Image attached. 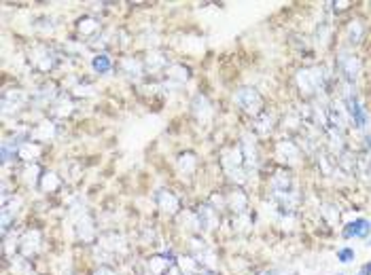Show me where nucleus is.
I'll return each instance as SVG.
<instances>
[{"instance_id": "nucleus-1", "label": "nucleus", "mask_w": 371, "mask_h": 275, "mask_svg": "<svg viewBox=\"0 0 371 275\" xmlns=\"http://www.w3.org/2000/svg\"><path fill=\"white\" fill-rule=\"evenodd\" d=\"M96 252H102V258H110L113 254H123L125 252V239L115 231L102 233Z\"/></svg>"}, {"instance_id": "nucleus-2", "label": "nucleus", "mask_w": 371, "mask_h": 275, "mask_svg": "<svg viewBox=\"0 0 371 275\" xmlns=\"http://www.w3.org/2000/svg\"><path fill=\"white\" fill-rule=\"evenodd\" d=\"M30 61L34 64V68H38L41 72H49V70L58 64V57L55 53L49 49V47H34V51L30 53Z\"/></svg>"}, {"instance_id": "nucleus-3", "label": "nucleus", "mask_w": 371, "mask_h": 275, "mask_svg": "<svg viewBox=\"0 0 371 275\" xmlns=\"http://www.w3.org/2000/svg\"><path fill=\"white\" fill-rule=\"evenodd\" d=\"M28 102V96L23 89H6L2 93V112L9 114V112H17L21 110V106Z\"/></svg>"}, {"instance_id": "nucleus-4", "label": "nucleus", "mask_w": 371, "mask_h": 275, "mask_svg": "<svg viewBox=\"0 0 371 275\" xmlns=\"http://www.w3.org/2000/svg\"><path fill=\"white\" fill-rule=\"evenodd\" d=\"M17 243H19V252L23 258L34 256L38 252V248H41V231H26Z\"/></svg>"}, {"instance_id": "nucleus-5", "label": "nucleus", "mask_w": 371, "mask_h": 275, "mask_svg": "<svg viewBox=\"0 0 371 275\" xmlns=\"http://www.w3.org/2000/svg\"><path fill=\"white\" fill-rule=\"evenodd\" d=\"M195 216H197V220H200V226H202V229L215 231L217 226H219V212H217V208L208 206V203H204V206L197 208Z\"/></svg>"}, {"instance_id": "nucleus-6", "label": "nucleus", "mask_w": 371, "mask_h": 275, "mask_svg": "<svg viewBox=\"0 0 371 275\" xmlns=\"http://www.w3.org/2000/svg\"><path fill=\"white\" fill-rule=\"evenodd\" d=\"M235 102L246 112H259V108H261V98H259V93L255 89H240L238 96H235Z\"/></svg>"}, {"instance_id": "nucleus-7", "label": "nucleus", "mask_w": 371, "mask_h": 275, "mask_svg": "<svg viewBox=\"0 0 371 275\" xmlns=\"http://www.w3.org/2000/svg\"><path fill=\"white\" fill-rule=\"evenodd\" d=\"M174 258L168 254H159V256H151L148 258V275H168V271L174 267Z\"/></svg>"}, {"instance_id": "nucleus-8", "label": "nucleus", "mask_w": 371, "mask_h": 275, "mask_svg": "<svg viewBox=\"0 0 371 275\" xmlns=\"http://www.w3.org/2000/svg\"><path fill=\"white\" fill-rule=\"evenodd\" d=\"M155 201H157V206H159V210L163 212V214H168V216H174L178 208H180V201L174 193H170V191H159L155 195Z\"/></svg>"}, {"instance_id": "nucleus-9", "label": "nucleus", "mask_w": 371, "mask_h": 275, "mask_svg": "<svg viewBox=\"0 0 371 275\" xmlns=\"http://www.w3.org/2000/svg\"><path fill=\"white\" fill-rule=\"evenodd\" d=\"M41 153H43V146H41V142H23V144H19L17 146V157L21 161H26V163H32V161H36L38 157H41Z\"/></svg>"}, {"instance_id": "nucleus-10", "label": "nucleus", "mask_w": 371, "mask_h": 275, "mask_svg": "<svg viewBox=\"0 0 371 275\" xmlns=\"http://www.w3.org/2000/svg\"><path fill=\"white\" fill-rule=\"evenodd\" d=\"M76 231H78V239L83 241H91L96 237V229H93V220L87 212H83L81 218L76 220Z\"/></svg>"}, {"instance_id": "nucleus-11", "label": "nucleus", "mask_w": 371, "mask_h": 275, "mask_svg": "<svg viewBox=\"0 0 371 275\" xmlns=\"http://www.w3.org/2000/svg\"><path fill=\"white\" fill-rule=\"evenodd\" d=\"M369 231H371L369 220L359 218V220H354V222H350L348 226H346L344 235H346V237H367Z\"/></svg>"}, {"instance_id": "nucleus-12", "label": "nucleus", "mask_w": 371, "mask_h": 275, "mask_svg": "<svg viewBox=\"0 0 371 275\" xmlns=\"http://www.w3.org/2000/svg\"><path fill=\"white\" fill-rule=\"evenodd\" d=\"M73 108H74V104H73V100H70L66 93H62V96L58 98L53 102V106H51V116H68L70 112H73Z\"/></svg>"}, {"instance_id": "nucleus-13", "label": "nucleus", "mask_w": 371, "mask_h": 275, "mask_svg": "<svg viewBox=\"0 0 371 275\" xmlns=\"http://www.w3.org/2000/svg\"><path fill=\"white\" fill-rule=\"evenodd\" d=\"M170 64H168V57H165L163 53L159 51H151L147 55V59H145V68L148 70V72H157V70H165Z\"/></svg>"}, {"instance_id": "nucleus-14", "label": "nucleus", "mask_w": 371, "mask_h": 275, "mask_svg": "<svg viewBox=\"0 0 371 275\" xmlns=\"http://www.w3.org/2000/svg\"><path fill=\"white\" fill-rule=\"evenodd\" d=\"M165 78L174 85H183L189 78V70L183 64H170L168 68H165Z\"/></svg>"}, {"instance_id": "nucleus-15", "label": "nucleus", "mask_w": 371, "mask_h": 275, "mask_svg": "<svg viewBox=\"0 0 371 275\" xmlns=\"http://www.w3.org/2000/svg\"><path fill=\"white\" fill-rule=\"evenodd\" d=\"M119 68L123 70V74H128L132 78H138L142 74V70H145V64L138 59H134V57H123L119 61Z\"/></svg>"}, {"instance_id": "nucleus-16", "label": "nucleus", "mask_w": 371, "mask_h": 275, "mask_svg": "<svg viewBox=\"0 0 371 275\" xmlns=\"http://www.w3.org/2000/svg\"><path fill=\"white\" fill-rule=\"evenodd\" d=\"M53 138V123H41L36 129H30V140L32 142H45Z\"/></svg>"}, {"instance_id": "nucleus-17", "label": "nucleus", "mask_w": 371, "mask_h": 275, "mask_svg": "<svg viewBox=\"0 0 371 275\" xmlns=\"http://www.w3.org/2000/svg\"><path fill=\"white\" fill-rule=\"evenodd\" d=\"M176 267L180 271H183V275H197L202 269H200V263L195 261V258H191V256H183V258H178L176 261Z\"/></svg>"}, {"instance_id": "nucleus-18", "label": "nucleus", "mask_w": 371, "mask_h": 275, "mask_svg": "<svg viewBox=\"0 0 371 275\" xmlns=\"http://www.w3.org/2000/svg\"><path fill=\"white\" fill-rule=\"evenodd\" d=\"M227 206H229V210H233V212H238V214H240V212L246 208V197L242 195V191L235 188V191L227 193Z\"/></svg>"}, {"instance_id": "nucleus-19", "label": "nucleus", "mask_w": 371, "mask_h": 275, "mask_svg": "<svg viewBox=\"0 0 371 275\" xmlns=\"http://www.w3.org/2000/svg\"><path fill=\"white\" fill-rule=\"evenodd\" d=\"M98 30H100L98 19H93V17H83V19H78V32H81L83 36H96Z\"/></svg>"}, {"instance_id": "nucleus-20", "label": "nucleus", "mask_w": 371, "mask_h": 275, "mask_svg": "<svg viewBox=\"0 0 371 275\" xmlns=\"http://www.w3.org/2000/svg\"><path fill=\"white\" fill-rule=\"evenodd\" d=\"M348 106H350V114H352L354 123H357V127H365L367 114L363 112V108H361V104L357 102V98H350V100H348Z\"/></svg>"}, {"instance_id": "nucleus-21", "label": "nucleus", "mask_w": 371, "mask_h": 275, "mask_svg": "<svg viewBox=\"0 0 371 275\" xmlns=\"http://www.w3.org/2000/svg\"><path fill=\"white\" fill-rule=\"evenodd\" d=\"M91 66H93V70L96 72H100V74H106L110 68H113V64H110V57L106 53H100V55H96L93 57V61H91Z\"/></svg>"}, {"instance_id": "nucleus-22", "label": "nucleus", "mask_w": 371, "mask_h": 275, "mask_svg": "<svg viewBox=\"0 0 371 275\" xmlns=\"http://www.w3.org/2000/svg\"><path fill=\"white\" fill-rule=\"evenodd\" d=\"M11 267H13V273L15 275H32V267H30V263L23 256H17V258L13 256Z\"/></svg>"}, {"instance_id": "nucleus-23", "label": "nucleus", "mask_w": 371, "mask_h": 275, "mask_svg": "<svg viewBox=\"0 0 371 275\" xmlns=\"http://www.w3.org/2000/svg\"><path fill=\"white\" fill-rule=\"evenodd\" d=\"M195 165H197V161L191 153H185V155L178 157V167H180L183 174H191V171L195 169Z\"/></svg>"}, {"instance_id": "nucleus-24", "label": "nucleus", "mask_w": 371, "mask_h": 275, "mask_svg": "<svg viewBox=\"0 0 371 275\" xmlns=\"http://www.w3.org/2000/svg\"><path fill=\"white\" fill-rule=\"evenodd\" d=\"M36 174H41V167H38L36 163H28L26 169H23V180L28 182V186H36V182H38Z\"/></svg>"}, {"instance_id": "nucleus-25", "label": "nucleus", "mask_w": 371, "mask_h": 275, "mask_svg": "<svg viewBox=\"0 0 371 275\" xmlns=\"http://www.w3.org/2000/svg\"><path fill=\"white\" fill-rule=\"evenodd\" d=\"M193 110H195V114L200 116V121H204V112H208V114H212V110H210V104H208V98L206 96H197L195 100H193Z\"/></svg>"}, {"instance_id": "nucleus-26", "label": "nucleus", "mask_w": 371, "mask_h": 275, "mask_svg": "<svg viewBox=\"0 0 371 275\" xmlns=\"http://www.w3.org/2000/svg\"><path fill=\"white\" fill-rule=\"evenodd\" d=\"M41 188H43V191H58V188H60L58 176H55V174H45L43 182H41Z\"/></svg>"}, {"instance_id": "nucleus-27", "label": "nucleus", "mask_w": 371, "mask_h": 275, "mask_svg": "<svg viewBox=\"0 0 371 275\" xmlns=\"http://www.w3.org/2000/svg\"><path fill=\"white\" fill-rule=\"evenodd\" d=\"M337 258H339L342 263H350V261H354V250H352V248H342V250L337 252Z\"/></svg>"}, {"instance_id": "nucleus-28", "label": "nucleus", "mask_w": 371, "mask_h": 275, "mask_svg": "<svg viewBox=\"0 0 371 275\" xmlns=\"http://www.w3.org/2000/svg\"><path fill=\"white\" fill-rule=\"evenodd\" d=\"M74 93L76 96H93V87L91 85H78V87H74Z\"/></svg>"}, {"instance_id": "nucleus-29", "label": "nucleus", "mask_w": 371, "mask_h": 275, "mask_svg": "<svg viewBox=\"0 0 371 275\" xmlns=\"http://www.w3.org/2000/svg\"><path fill=\"white\" fill-rule=\"evenodd\" d=\"M93 275H117L113 269H110V267H100V269L93 273Z\"/></svg>"}, {"instance_id": "nucleus-30", "label": "nucleus", "mask_w": 371, "mask_h": 275, "mask_svg": "<svg viewBox=\"0 0 371 275\" xmlns=\"http://www.w3.org/2000/svg\"><path fill=\"white\" fill-rule=\"evenodd\" d=\"M168 275H183V271H180V269H178V267L174 265V267H172V269L168 271Z\"/></svg>"}, {"instance_id": "nucleus-31", "label": "nucleus", "mask_w": 371, "mask_h": 275, "mask_svg": "<svg viewBox=\"0 0 371 275\" xmlns=\"http://www.w3.org/2000/svg\"><path fill=\"white\" fill-rule=\"evenodd\" d=\"M197 275H217V273H215V271H210V269H202Z\"/></svg>"}, {"instance_id": "nucleus-32", "label": "nucleus", "mask_w": 371, "mask_h": 275, "mask_svg": "<svg viewBox=\"0 0 371 275\" xmlns=\"http://www.w3.org/2000/svg\"><path fill=\"white\" fill-rule=\"evenodd\" d=\"M68 275H70V273H68Z\"/></svg>"}]
</instances>
